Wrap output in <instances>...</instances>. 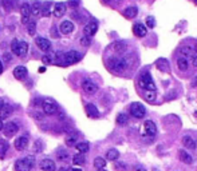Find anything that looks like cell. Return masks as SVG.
<instances>
[{
	"mask_svg": "<svg viewBox=\"0 0 197 171\" xmlns=\"http://www.w3.org/2000/svg\"><path fill=\"white\" fill-rule=\"evenodd\" d=\"M34 165H35V158L32 155H28V157L17 159L15 162V171H31Z\"/></svg>",
	"mask_w": 197,
	"mask_h": 171,
	"instance_id": "6da1fadb",
	"label": "cell"
},
{
	"mask_svg": "<svg viewBox=\"0 0 197 171\" xmlns=\"http://www.w3.org/2000/svg\"><path fill=\"white\" fill-rule=\"evenodd\" d=\"M107 68L115 74H121L126 70V62L121 58H110L107 60Z\"/></svg>",
	"mask_w": 197,
	"mask_h": 171,
	"instance_id": "7a4b0ae2",
	"label": "cell"
},
{
	"mask_svg": "<svg viewBox=\"0 0 197 171\" xmlns=\"http://www.w3.org/2000/svg\"><path fill=\"white\" fill-rule=\"evenodd\" d=\"M42 108H43V112L47 114V115H54L59 110L56 102L52 98H44L43 103H42Z\"/></svg>",
	"mask_w": 197,
	"mask_h": 171,
	"instance_id": "3957f363",
	"label": "cell"
},
{
	"mask_svg": "<svg viewBox=\"0 0 197 171\" xmlns=\"http://www.w3.org/2000/svg\"><path fill=\"white\" fill-rule=\"evenodd\" d=\"M129 110H130L131 116H134V118H137V119L144 118V116H145V114H146L145 106L142 104V103H138V102H134V103H131V104L129 106Z\"/></svg>",
	"mask_w": 197,
	"mask_h": 171,
	"instance_id": "277c9868",
	"label": "cell"
},
{
	"mask_svg": "<svg viewBox=\"0 0 197 171\" xmlns=\"http://www.w3.org/2000/svg\"><path fill=\"white\" fill-rule=\"evenodd\" d=\"M139 87H142L144 90L156 91V86H154V82H153V79H152L150 74L146 72L139 78Z\"/></svg>",
	"mask_w": 197,
	"mask_h": 171,
	"instance_id": "5b68a950",
	"label": "cell"
},
{
	"mask_svg": "<svg viewBox=\"0 0 197 171\" xmlns=\"http://www.w3.org/2000/svg\"><path fill=\"white\" fill-rule=\"evenodd\" d=\"M81 86H82V90L86 94H89V95H93V94H95L98 91V86L94 82H91L90 79H84Z\"/></svg>",
	"mask_w": 197,
	"mask_h": 171,
	"instance_id": "8992f818",
	"label": "cell"
},
{
	"mask_svg": "<svg viewBox=\"0 0 197 171\" xmlns=\"http://www.w3.org/2000/svg\"><path fill=\"white\" fill-rule=\"evenodd\" d=\"M81 58H82L81 54H79L78 51H75V49H71V51H69V52L64 54V59H66V64H67V66L76 63V62H78Z\"/></svg>",
	"mask_w": 197,
	"mask_h": 171,
	"instance_id": "52a82bcc",
	"label": "cell"
},
{
	"mask_svg": "<svg viewBox=\"0 0 197 171\" xmlns=\"http://www.w3.org/2000/svg\"><path fill=\"white\" fill-rule=\"evenodd\" d=\"M17 131H19V126H17L15 122H8L7 124H4L3 132H4L6 136H14Z\"/></svg>",
	"mask_w": 197,
	"mask_h": 171,
	"instance_id": "ba28073f",
	"label": "cell"
},
{
	"mask_svg": "<svg viewBox=\"0 0 197 171\" xmlns=\"http://www.w3.org/2000/svg\"><path fill=\"white\" fill-rule=\"evenodd\" d=\"M15 148H16L17 151H23L27 148V146H28V136H19V138H16L15 139V143H14Z\"/></svg>",
	"mask_w": 197,
	"mask_h": 171,
	"instance_id": "9c48e42d",
	"label": "cell"
},
{
	"mask_svg": "<svg viewBox=\"0 0 197 171\" xmlns=\"http://www.w3.org/2000/svg\"><path fill=\"white\" fill-rule=\"evenodd\" d=\"M39 167L42 171H55L56 170V165L54 160L51 159H43L39 163Z\"/></svg>",
	"mask_w": 197,
	"mask_h": 171,
	"instance_id": "30bf717a",
	"label": "cell"
},
{
	"mask_svg": "<svg viewBox=\"0 0 197 171\" xmlns=\"http://www.w3.org/2000/svg\"><path fill=\"white\" fill-rule=\"evenodd\" d=\"M35 44L38 46V48H40L42 51H44V52L51 48V43H50V40H47L46 38H42V36H38V38L35 39Z\"/></svg>",
	"mask_w": 197,
	"mask_h": 171,
	"instance_id": "8fae6325",
	"label": "cell"
},
{
	"mask_svg": "<svg viewBox=\"0 0 197 171\" xmlns=\"http://www.w3.org/2000/svg\"><path fill=\"white\" fill-rule=\"evenodd\" d=\"M144 130H145V132L148 134L149 136H154L157 134V126L153 120H145V123H144Z\"/></svg>",
	"mask_w": 197,
	"mask_h": 171,
	"instance_id": "7c38bea8",
	"label": "cell"
},
{
	"mask_svg": "<svg viewBox=\"0 0 197 171\" xmlns=\"http://www.w3.org/2000/svg\"><path fill=\"white\" fill-rule=\"evenodd\" d=\"M97 31H98V24H97V21H90V23L86 24L83 28V32L86 36H94L97 34Z\"/></svg>",
	"mask_w": 197,
	"mask_h": 171,
	"instance_id": "4fadbf2b",
	"label": "cell"
},
{
	"mask_svg": "<svg viewBox=\"0 0 197 171\" xmlns=\"http://www.w3.org/2000/svg\"><path fill=\"white\" fill-rule=\"evenodd\" d=\"M133 32H134V35L138 36V38H144L148 34V29H146V26H144L142 23H137L133 27Z\"/></svg>",
	"mask_w": 197,
	"mask_h": 171,
	"instance_id": "5bb4252c",
	"label": "cell"
},
{
	"mask_svg": "<svg viewBox=\"0 0 197 171\" xmlns=\"http://www.w3.org/2000/svg\"><path fill=\"white\" fill-rule=\"evenodd\" d=\"M183 145L185 146V148H188V150H196L197 148V143H196V140L192 138V136H189V135H185V136H183Z\"/></svg>",
	"mask_w": 197,
	"mask_h": 171,
	"instance_id": "9a60e30c",
	"label": "cell"
},
{
	"mask_svg": "<svg viewBox=\"0 0 197 171\" xmlns=\"http://www.w3.org/2000/svg\"><path fill=\"white\" fill-rule=\"evenodd\" d=\"M64 14H66V6L63 3H56L54 6V9H52V15L55 18H62Z\"/></svg>",
	"mask_w": 197,
	"mask_h": 171,
	"instance_id": "2e32d148",
	"label": "cell"
},
{
	"mask_svg": "<svg viewBox=\"0 0 197 171\" xmlns=\"http://www.w3.org/2000/svg\"><path fill=\"white\" fill-rule=\"evenodd\" d=\"M14 76L17 80H22L27 76V68L24 66H17L14 68Z\"/></svg>",
	"mask_w": 197,
	"mask_h": 171,
	"instance_id": "e0dca14e",
	"label": "cell"
},
{
	"mask_svg": "<svg viewBox=\"0 0 197 171\" xmlns=\"http://www.w3.org/2000/svg\"><path fill=\"white\" fill-rule=\"evenodd\" d=\"M73 31H74L73 21H70V20L62 21V24H61V32L63 34V35H69V34H71Z\"/></svg>",
	"mask_w": 197,
	"mask_h": 171,
	"instance_id": "ac0fdd59",
	"label": "cell"
},
{
	"mask_svg": "<svg viewBox=\"0 0 197 171\" xmlns=\"http://www.w3.org/2000/svg\"><path fill=\"white\" fill-rule=\"evenodd\" d=\"M111 49H113L115 54H123V52H126L128 46H126V43H123V41H114V43L111 44Z\"/></svg>",
	"mask_w": 197,
	"mask_h": 171,
	"instance_id": "d6986e66",
	"label": "cell"
},
{
	"mask_svg": "<svg viewBox=\"0 0 197 171\" xmlns=\"http://www.w3.org/2000/svg\"><path fill=\"white\" fill-rule=\"evenodd\" d=\"M178 158H180V160L183 163H185V165H192V163H193V158H192L185 150L178 151Z\"/></svg>",
	"mask_w": 197,
	"mask_h": 171,
	"instance_id": "ffe728a7",
	"label": "cell"
},
{
	"mask_svg": "<svg viewBox=\"0 0 197 171\" xmlns=\"http://www.w3.org/2000/svg\"><path fill=\"white\" fill-rule=\"evenodd\" d=\"M137 14H138V9H137V7H134V6L128 7V8H126L123 12H122V15H123L126 19H133V18H136Z\"/></svg>",
	"mask_w": 197,
	"mask_h": 171,
	"instance_id": "44dd1931",
	"label": "cell"
},
{
	"mask_svg": "<svg viewBox=\"0 0 197 171\" xmlns=\"http://www.w3.org/2000/svg\"><path fill=\"white\" fill-rule=\"evenodd\" d=\"M86 112H87V115L90 116V118H98V116H99L98 108H97L94 104H91V103H89V104L86 106Z\"/></svg>",
	"mask_w": 197,
	"mask_h": 171,
	"instance_id": "7402d4cb",
	"label": "cell"
},
{
	"mask_svg": "<svg viewBox=\"0 0 197 171\" xmlns=\"http://www.w3.org/2000/svg\"><path fill=\"white\" fill-rule=\"evenodd\" d=\"M12 114V107L8 104H4L3 107L0 108V119H7L9 118Z\"/></svg>",
	"mask_w": 197,
	"mask_h": 171,
	"instance_id": "603a6c76",
	"label": "cell"
},
{
	"mask_svg": "<svg viewBox=\"0 0 197 171\" xmlns=\"http://www.w3.org/2000/svg\"><path fill=\"white\" fill-rule=\"evenodd\" d=\"M9 145L6 139H0V159H3L6 157V152L8 151Z\"/></svg>",
	"mask_w": 197,
	"mask_h": 171,
	"instance_id": "cb8c5ba5",
	"label": "cell"
},
{
	"mask_svg": "<svg viewBox=\"0 0 197 171\" xmlns=\"http://www.w3.org/2000/svg\"><path fill=\"white\" fill-rule=\"evenodd\" d=\"M188 67H189V63L188 60H186V58H178L177 59V68L180 71H186L188 70Z\"/></svg>",
	"mask_w": 197,
	"mask_h": 171,
	"instance_id": "d4e9b609",
	"label": "cell"
},
{
	"mask_svg": "<svg viewBox=\"0 0 197 171\" xmlns=\"http://www.w3.org/2000/svg\"><path fill=\"white\" fill-rule=\"evenodd\" d=\"M119 158V151L115 150V148H110L107 150L106 152V159L107 160H117Z\"/></svg>",
	"mask_w": 197,
	"mask_h": 171,
	"instance_id": "484cf974",
	"label": "cell"
},
{
	"mask_svg": "<svg viewBox=\"0 0 197 171\" xmlns=\"http://www.w3.org/2000/svg\"><path fill=\"white\" fill-rule=\"evenodd\" d=\"M31 14L35 15V16H38V15L42 14V4H40V1L35 0L34 3H32V6H31Z\"/></svg>",
	"mask_w": 197,
	"mask_h": 171,
	"instance_id": "4316f807",
	"label": "cell"
},
{
	"mask_svg": "<svg viewBox=\"0 0 197 171\" xmlns=\"http://www.w3.org/2000/svg\"><path fill=\"white\" fill-rule=\"evenodd\" d=\"M28 52V43L27 41H20L19 44V58H24Z\"/></svg>",
	"mask_w": 197,
	"mask_h": 171,
	"instance_id": "83f0119b",
	"label": "cell"
},
{
	"mask_svg": "<svg viewBox=\"0 0 197 171\" xmlns=\"http://www.w3.org/2000/svg\"><path fill=\"white\" fill-rule=\"evenodd\" d=\"M84 162H86V159H84L83 154L78 152V154H75V155L73 157V163L75 166H82V165H84Z\"/></svg>",
	"mask_w": 197,
	"mask_h": 171,
	"instance_id": "f1b7e54d",
	"label": "cell"
},
{
	"mask_svg": "<svg viewBox=\"0 0 197 171\" xmlns=\"http://www.w3.org/2000/svg\"><path fill=\"white\" fill-rule=\"evenodd\" d=\"M75 147H76V150H78V152H81V154H84V152H87V151L90 150V145H89L87 142L76 143Z\"/></svg>",
	"mask_w": 197,
	"mask_h": 171,
	"instance_id": "f546056e",
	"label": "cell"
},
{
	"mask_svg": "<svg viewBox=\"0 0 197 171\" xmlns=\"http://www.w3.org/2000/svg\"><path fill=\"white\" fill-rule=\"evenodd\" d=\"M78 140V134L76 132H71L67 135V139H66V145L67 146H73L75 145V142Z\"/></svg>",
	"mask_w": 197,
	"mask_h": 171,
	"instance_id": "4dcf8cb0",
	"label": "cell"
},
{
	"mask_svg": "<svg viewBox=\"0 0 197 171\" xmlns=\"http://www.w3.org/2000/svg\"><path fill=\"white\" fill-rule=\"evenodd\" d=\"M105 166H106V160H105L102 157H97L95 159H94V167H95L97 170H99V168H105Z\"/></svg>",
	"mask_w": 197,
	"mask_h": 171,
	"instance_id": "1f68e13d",
	"label": "cell"
},
{
	"mask_svg": "<svg viewBox=\"0 0 197 171\" xmlns=\"http://www.w3.org/2000/svg\"><path fill=\"white\" fill-rule=\"evenodd\" d=\"M56 159L61 160V162H66V160L69 159V152H67L66 150H59L58 152H56Z\"/></svg>",
	"mask_w": 197,
	"mask_h": 171,
	"instance_id": "d6a6232c",
	"label": "cell"
},
{
	"mask_svg": "<svg viewBox=\"0 0 197 171\" xmlns=\"http://www.w3.org/2000/svg\"><path fill=\"white\" fill-rule=\"evenodd\" d=\"M144 96L148 102H154L156 100V91H152V90H145L144 91Z\"/></svg>",
	"mask_w": 197,
	"mask_h": 171,
	"instance_id": "836d02e7",
	"label": "cell"
},
{
	"mask_svg": "<svg viewBox=\"0 0 197 171\" xmlns=\"http://www.w3.org/2000/svg\"><path fill=\"white\" fill-rule=\"evenodd\" d=\"M20 11H22V16H30L31 15V6L28 3H23L20 7Z\"/></svg>",
	"mask_w": 197,
	"mask_h": 171,
	"instance_id": "e575fe53",
	"label": "cell"
},
{
	"mask_svg": "<svg viewBox=\"0 0 197 171\" xmlns=\"http://www.w3.org/2000/svg\"><path fill=\"white\" fill-rule=\"evenodd\" d=\"M128 120H129V118L126 114H118V116H117V124L125 126L128 123Z\"/></svg>",
	"mask_w": 197,
	"mask_h": 171,
	"instance_id": "d590c367",
	"label": "cell"
},
{
	"mask_svg": "<svg viewBox=\"0 0 197 171\" xmlns=\"http://www.w3.org/2000/svg\"><path fill=\"white\" fill-rule=\"evenodd\" d=\"M19 44H20V41L16 40V39H14L11 43V51H12V54L16 56H19Z\"/></svg>",
	"mask_w": 197,
	"mask_h": 171,
	"instance_id": "8d00e7d4",
	"label": "cell"
},
{
	"mask_svg": "<svg viewBox=\"0 0 197 171\" xmlns=\"http://www.w3.org/2000/svg\"><path fill=\"white\" fill-rule=\"evenodd\" d=\"M180 52L183 54L184 56H192L193 55V48L189 47V46H184V47L180 48Z\"/></svg>",
	"mask_w": 197,
	"mask_h": 171,
	"instance_id": "74e56055",
	"label": "cell"
},
{
	"mask_svg": "<svg viewBox=\"0 0 197 171\" xmlns=\"http://www.w3.org/2000/svg\"><path fill=\"white\" fill-rule=\"evenodd\" d=\"M34 151H35L36 154H38V152H42V151H43V142H42L40 139L35 140V143H34Z\"/></svg>",
	"mask_w": 197,
	"mask_h": 171,
	"instance_id": "f35d334b",
	"label": "cell"
},
{
	"mask_svg": "<svg viewBox=\"0 0 197 171\" xmlns=\"http://www.w3.org/2000/svg\"><path fill=\"white\" fill-rule=\"evenodd\" d=\"M35 29H36V24H35V21H30V23L27 24V31H28V34L31 36L35 35Z\"/></svg>",
	"mask_w": 197,
	"mask_h": 171,
	"instance_id": "ab89813d",
	"label": "cell"
},
{
	"mask_svg": "<svg viewBox=\"0 0 197 171\" xmlns=\"http://www.w3.org/2000/svg\"><path fill=\"white\" fill-rule=\"evenodd\" d=\"M42 15H43L44 18H48L50 15H51V11H50V3H46L43 7H42Z\"/></svg>",
	"mask_w": 197,
	"mask_h": 171,
	"instance_id": "60d3db41",
	"label": "cell"
},
{
	"mask_svg": "<svg viewBox=\"0 0 197 171\" xmlns=\"http://www.w3.org/2000/svg\"><path fill=\"white\" fill-rule=\"evenodd\" d=\"M146 26H148L149 28H154V26H156V20H154L153 16H148V18H146Z\"/></svg>",
	"mask_w": 197,
	"mask_h": 171,
	"instance_id": "b9f144b4",
	"label": "cell"
},
{
	"mask_svg": "<svg viewBox=\"0 0 197 171\" xmlns=\"http://www.w3.org/2000/svg\"><path fill=\"white\" fill-rule=\"evenodd\" d=\"M81 44L83 47H89V46H90V38L84 35L83 38H81Z\"/></svg>",
	"mask_w": 197,
	"mask_h": 171,
	"instance_id": "7bdbcfd3",
	"label": "cell"
},
{
	"mask_svg": "<svg viewBox=\"0 0 197 171\" xmlns=\"http://www.w3.org/2000/svg\"><path fill=\"white\" fill-rule=\"evenodd\" d=\"M42 63L43 64H52V59L50 55H44L42 56Z\"/></svg>",
	"mask_w": 197,
	"mask_h": 171,
	"instance_id": "ee69618b",
	"label": "cell"
},
{
	"mask_svg": "<svg viewBox=\"0 0 197 171\" xmlns=\"http://www.w3.org/2000/svg\"><path fill=\"white\" fill-rule=\"evenodd\" d=\"M3 6H4V8H6L7 11H9L11 7H12V0H3Z\"/></svg>",
	"mask_w": 197,
	"mask_h": 171,
	"instance_id": "f6af8a7d",
	"label": "cell"
},
{
	"mask_svg": "<svg viewBox=\"0 0 197 171\" xmlns=\"http://www.w3.org/2000/svg\"><path fill=\"white\" fill-rule=\"evenodd\" d=\"M78 6H79V0H70L69 1V7H71V8H75Z\"/></svg>",
	"mask_w": 197,
	"mask_h": 171,
	"instance_id": "bcb514c9",
	"label": "cell"
},
{
	"mask_svg": "<svg viewBox=\"0 0 197 171\" xmlns=\"http://www.w3.org/2000/svg\"><path fill=\"white\" fill-rule=\"evenodd\" d=\"M34 118L36 119V120H42V119H43V114H42V112H38V111H35Z\"/></svg>",
	"mask_w": 197,
	"mask_h": 171,
	"instance_id": "7dc6e473",
	"label": "cell"
},
{
	"mask_svg": "<svg viewBox=\"0 0 197 171\" xmlns=\"http://www.w3.org/2000/svg\"><path fill=\"white\" fill-rule=\"evenodd\" d=\"M30 21H31V20H30V16H22V23H23V24H26V26H27Z\"/></svg>",
	"mask_w": 197,
	"mask_h": 171,
	"instance_id": "c3c4849f",
	"label": "cell"
},
{
	"mask_svg": "<svg viewBox=\"0 0 197 171\" xmlns=\"http://www.w3.org/2000/svg\"><path fill=\"white\" fill-rule=\"evenodd\" d=\"M58 111H59V110H58ZM56 114H58V112H56ZM64 118H66V116H64V112H63V111H59V114H58V119H59V120H63Z\"/></svg>",
	"mask_w": 197,
	"mask_h": 171,
	"instance_id": "681fc988",
	"label": "cell"
},
{
	"mask_svg": "<svg viewBox=\"0 0 197 171\" xmlns=\"http://www.w3.org/2000/svg\"><path fill=\"white\" fill-rule=\"evenodd\" d=\"M4 62H9L11 60V54H4Z\"/></svg>",
	"mask_w": 197,
	"mask_h": 171,
	"instance_id": "f907efd6",
	"label": "cell"
},
{
	"mask_svg": "<svg viewBox=\"0 0 197 171\" xmlns=\"http://www.w3.org/2000/svg\"><path fill=\"white\" fill-rule=\"evenodd\" d=\"M134 171H146V170L144 167H141V166H136V167H134Z\"/></svg>",
	"mask_w": 197,
	"mask_h": 171,
	"instance_id": "816d5d0a",
	"label": "cell"
},
{
	"mask_svg": "<svg viewBox=\"0 0 197 171\" xmlns=\"http://www.w3.org/2000/svg\"><path fill=\"white\" fill-rule=\"evenodd\" d=\"M115 167H117V168H123V170H125V168H126V166H125V165H122V163H117V165H115Z\"/></svg>",
	"mask_w": 197,
	"mask_h": 171,
	"instance_id": "f5cc1de1",
	"label": "cell"
},
{
	"mask_svg": "<svg viewBox=\"0 0 197 171\" xmlns=\"http://www.w3.org/2000/svg\"><path fill=\"white\" fill-rule=\"evenodd\" d=\"M192 63H193V67H196V68H197V56H194V58H193V62H192Z\"/></svg>",
	"mask_w": 197,
	"mask_h": 171,
	"instance_id": "db71d44e",
	"label": "cell"
},
{
	"mask_svg": "<svg viewBox=\"0 0 197 171\" xmlns=\"http://www.w3.org/2000/svg\"><path fill=\"white\" fill-rule=\"evenodd\" d=\"M4 124H3V119H0V131H3Z\"/></svg>",
	"mask_w": 197,
	"mask_h": 171,
	"instance_id": "11a10c76",
	"label": "cell"
},
{
	"mask_svg": "<svg viewBox=\"0 0 197 171\" xmlns=\"http://www.w3.org/2000/svg\"><path fill=\"white\" fill-rule=\"evenodd\" d=\"M3 72V62L0 60V74Z\"/></svg>",
	"mask_w": 197,
	"mask_h": 171,
	"instance_id": "9f6ffc18",
	"label": "cell"
},
{
	"mask_svg": "<svg viewBox=\"0 0 197 171\" xmlns=\"http://www.w3.org/2000/svg\"><path fill=\"white\" fill-rule=\"evenodd\" d=\"M59 171H71L70 168H66V167H62V168H59Z\"/></svg>",
	"mask_w": 197,
	"mask_h": 171,
	"instance_id": "6f0895ef",
	"label": "cell"
},
{
	"mask_svg": "<svg viewBox=\"0 0 197 171\" xmlns=\"http://www.w3.org/2000/svg\"><path fill=\"white\" fill-rule=\"evenodd\" d=\"M3 106H4V100H3V99H1V98H0V108L3 107Z\"/></svg>",
	"mask_w": 197,
	"mask_h": 171,
	"instance_id": "680465c9",
	"label": "cell"
},
{
	"mask_svg": "<svg viewBox=\"0 0 197 171\" xmlns=\"http://www.w3.org/2000/svg\"><path fill=\"white\" fill-rule=\"evenodd\" d=\"M44 71H46V68H44V67H40V68H39V72H44Z\"/></svg>",
	"mask_w": 197,
	"mask_h": 171,
	"instance_id": "91938a15",
	"label": "cell"
},
{
	"mask_svg": "<svg viewBox=\"0 0 197 171\" xmlns=\"http://www.w3.org/2000/svg\"><path fill=\"white\" fill-rule=\"evenodd\" d=\"M71 171H82V170L78 167V168H73V170H71Z\"/></svg>",
	"mask_w": 197,
	"mask_h": 171,
	"instance_id": "94428289",
	"label": "cell"
},
{
	"mask_svg": "<svg viewBox=\"0 0 197 171\" xmlns=\"http://www.w3.org/2000/svg\"><path fill=\"white\" fill-rule=\"evenodd\" d=\"M193 86H197V79H194V82H193Z\"/></svg>",
	"mask_w": 197,
	"mask_h": 171,
	"instance_id": "6125c7cd",
	"label": "cell"
},
{
	"mask_svg": "<svg viewBox=\"0 0 197 171\" xmlns=\"http://www.w3.org/2000/svg\"><path fill=\"white\" fill-rule=\"evenodd\" d=\"M97 171H106L105 168H99V170H97Z\"/></svg>",
	"mask_w": 197,
	"mask_h": 171,
	"instance_id": "be15d7a7",
	"label": "cell"
},
{
	"mask_svg": "<svg viewBox=\"0 0 197 171\" xmlns=\"http://www.w3.org/2000/svg\"><path fill=\"white\" fill-rule=\"evenodd\" d=\"M196 51H197V44H196Z\"/></svg>",
	"mask_w": 197,
	"mask_h": 171,
	"instance_id": "e7e4bbea",
	"label": "cell"
},
{
	"mask_svg": "<svg viewBox=\"0 0 197 171\" xmlns=\"http://www.w3.org/2000/svg\"><path fill=\"white\" fill-rule=\"evenodd\" d=\"M193 1H197V0H193Z\"/></svg>",
	"mask_w": 197,
	"mask_h": 171,
	"instance_id": "03108f58",
	"label": "cell"
},
{
	"mask_svg": "<svg viewBox=\"0 0 197 171\" xmlns=\"http://www.w3.org/2000/svg\"><path fill=\"white\" fill-rule=\"evenodd\" d=\"M196 115H197V111H196Z\"/></svg>",
	"mask_w": 197,
	"mask_h": 171,
	"instance_id": "003e7915",
	"label": "cell"
}]
</instances>
